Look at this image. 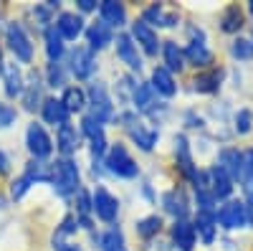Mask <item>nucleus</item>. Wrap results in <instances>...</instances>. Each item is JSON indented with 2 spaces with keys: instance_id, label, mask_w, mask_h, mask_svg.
<instances>
[{
  "instance_id": "1",
  "label": "nucleus",
  "mask_w": 253,
  "mask_h": 251,
  "mask_svg": "<svg viewBox=\"0 0 253 251\" xmlns=\"http://www.w3.org/2000/svg\"><path fill=\"white\" fill-rule=\"evenodd\" d=\"M0 44H3L5 53L18 66H23V69L36 66V44H33V36L26 26V20H20V18L3 20V26H0Z\"/></svg>"
},
{
  "instance_id": "2",
  "label": "nucleus",
  "mask_w": 253,
  "mask_h": 251,
  "mask_svg": "<svg viewBox=\"0 0 253 251\" xmlns=\"http://www.w3.org/2000/svg\"><path fill=\"white\" fill-rule=\"evenodd\" d=\"M51 191L61 201H71L81 188V167L76 157H56L51 160Z\"/></svg>"
},
{
  "instance_id": "3",
  "label": "nucleus",
  "mask_w": 253,
  "mask_h": 251,
  "mask_svg": "<svg viewBox=\"0 0 253 251\" xmlns=\"http://www.w3.org/2000/svg\"><path fill=\"white\" fill-rule=\"evenodd\" d=\"M86 114L91 119H96L99 124H104V127L114 122L117 101H114V94H112L107 81H101V79L89 81V87H86Z\"/></svg>"
},
{
  "instance_id": "4",
  "label": "nucleus",
  "mask_w": 253,
  "mask_h": 251,
  "mask_svg": "<svg viewBox=\"0 0 253 251\" xmlns=\"http://www.w3.org/2000/svg\"><path fill=\"white\" fill-rule=\"evenodd\" d=\"M104 173H107V178H117V180L139 178V165L124 142H109V150L104 155Z\"/></svg>"
},
{
  "instance_id": "5",
  "label": "nucleus",
  "mask_w": 253,
  "mask_h": 251,
  "mask_svg": "<svg viewBox=\"0 0 253 251\" xmlns=\"http://www.w3.org/2000/svg\"><path fill=\"white\" fill-rule=\"evenodd\" d=\"M23 145H26V152L31 160H51L56 152V145L53 137L48 132V127L41 119H31L26 124V132H23Z\"/></svg>"
},
{
  "instance_id": "6",
  "label": "nucleus",
  "mask_w": 253,
  "mask_h": 251,
  "mask_svg": "<svg viewBox=\"0 0 253 251\" xmlns=\"http://www.w3.org/2000/svg\"><path fill=\"white\" fill-rule=\"evenodd\" d=\"M63 64H66L71 79H76V81H94L96 74H99V58H96V53L89 51L84 44H76L74 49H69Z\"/></svg>"
},
{
  "instance_id": "7",
  "label": "nucleus",
  "mask_w": 253,
  "mask_h": 251,
  "mask_svg": "<svg viewBox=\"0 0 253 251\" xmlns=\"http://www.w3.org/2000/svg\"><path fill=\"white\" fill-rule=\"evenodd\" d=\"M46 84H43V74H41L38 66H31L26 69V89L23 94H20L18 104H20V112H26V114H38L41 112V104H43L46 99Z\"/></svg>"
},
{
  "instance_id": "8",
  "label": "nucleus",
  "mask_w": 253,
  "mask_h": 251,
  "mask_svg": "<svg viewBox=\"0 0 253 251\" xmlns=\"http://www.w3.org/2000/svg\"><path fill=\"white\" fill-rule=\"evenodd\" d=\"M79 221L74 216V211L63 213V218L56 223V228L51 231V239H48V246L51 251H84V246L76 241L79 236Z\"/></svg>"
},
{
  "instance_id": "9",
  "label": "nucleus",
  "mask_w": 253,
  "mask_h": 251,
  "mask_svg": "<svg viewBox=\"0 0 253 251\" xmlns=\"http://www.w3.org/2000/svg\"><path fill=\"white\" fill-rule=\"evenodd\" d=\"M91 205H94V218L101 223H119V211H122V203L119 198L109 191L104 183H96L91 188Z\"/></svg>"
},
{
  "instance_id": "10",
  "label": "nucleus",
  "mask_w": 253,
  "mask_h": 251,
  "mask_svg": "<svg viewBox=\"0 0 253 251\" xmlns=\"http://www.w3.org/2000/svg\"><path fill=\"white\" fill-rule=\"evenodd\" d=\"M114 56H117L119 64L126 69V74H139L144 69L142 51L137 49V44L132 41V36L126 31H119L114 36Z\"/></svg>"
},
{
  "instance_id": "11",
  "label": "nucleus",
  "mask_w": 253,
  "mask_h": 251,
  "mask_svg": "<svg viewBox=\"0 0 253 251\" xmlns=\"http://www.w3.org/2000/svg\"><path fill=\"white\" fill-rule=\"evenodd\" d=\"M132 36V41L137 44V49L142 51V56H157L160 53V49H162V41H160V36H157V31L155 28H150L144 23V20H132L129 23V31H126Z\"/></svg>"
},
{
  "instance_id": "12",
  "label": "nucleus",
  "mask_w": 253,
  "mask_h": 251,
  "mask_svg": "<svg viewBox=\"0 0 253 251\" xmlns=\"http://www.w3.org/2000/svg\"><path fill=\"white\" fill-rule=\"evenodd\" d=\"M23 89H26V69L18 66L15 61H8L3 74H0V92H3V99L18 101Z\"/></svg>"
},
{
  "instance_id": "13",
  "label": "nucleus",
  "mask_w": 253,
  "mask_h": 251,
  "mask_svg": "<svg viewBox=\"0 0 253 251\" xmlns=\"http://www.w3.org/2000/svg\"><path fill=\"white\" fill-rule=\"evenodd\" d=\"M86 18H84L81 13L76 10H61L53 20V28L61 33V38L66 41V44H74V41H79L84 36V31H86Z\"/></svg>"
},
{
  "instance_id": "14",
  "label": "nucleus",
  "mask_w": 253,
  "mask_h": 251,
  "mask_svg": "<svg viewBox=\"0 0 253 251\" xmlns=\"http://www.w3.org/2000/svg\"><path fill=\"white\" fill-rule=\"evenodd\" d=\"M190 44L185 51V61L187 64H193V66H200V69H208L210 64H213V51L208 49L205 44V33L200 28H190Z\"/></svg>"
},
{
  "instance_id": "15",
  "label": "nucleus",
  "mask_w": 253,
  "mask_h": 251,
  "mask_svg": "<svg viewBox=\"0 0 253 251\" xmlns=\"http://www.w3.org/2000/svg\"><path fill=\"white\" fill-rule=\"evenodd\" d=\"M89 239H91L96 251H129V246H126V236H124L119 223H112L107 228H101V231L89 234Z\"/></svg>"
},
{
  "instance_id": "16",
  "label": "nucleus",
  "mask_w": 253,
  "mask_h": 251,
  "mask_svg": "<svg viewBox=\"0 0 253 251\" xmlns=\"http://www.w3.org/2000/svg\"><path fill=\"white\" fill-rule=\"evenodd\" d=\"M114 36H117V31H112L104 20H91V23L86 26V31H84V38H86V46L89 51H94V53H101V51H107L109 46H114Z\"/></svg>"
},
{
  "instance_id": "17",
  "label": "nucleus",
  "mask_w": 253,
  "mask_h": 251,
  "mask_svg": "<svg viewBox=\"0 0 253 251\" xmlns=\"http://www.w3.org/2000/svg\"><path fill=\"white\" fill-rule=\"evenodd\" d=\"M53 145H56V152L58 157H76L81 145H84V137L79 132L76 124H63V127L56 130V137H53Z\"/></svg>"
},
{
  "instance_id": "18",
  "label": "nucleus",
  "mask_w": 253,
  "mask_h": 251,
  "mask_svg": "<svg viewBox=\"0 0 253 251\" xmlns=\"http://www.w3.org/2000/svg\"><path fill=\"white\" fill-rule=\"evenodd\" d=\"M38 117H41V122H43L46 127H53V130H58V127H63V124H69V122H71L69 109L63 107L61 99H58L56 94H48V97L43 99Z\"/></svg>"
},
{
  "instance_id": "19",
  "label": "nucleus",
  "mask_w": 253,
  "mask_h": 251,
  "mask_svg": "<svg viewBox=\"0 0 253 251\" xmlns=\"http://www.w3.org/2000/svg\"><path fill=\"white\" fill-rule=\"evenodd\" d=\"M175 165H177V170H180V175L185 178V180H190V183H195V178H198V165H195V160H193V150H190V142H187V137L185 135H175Z\"/></svg>"
},
{
  "instance_id": "20",
  "label": "nucleus",
  "mask_w": 253,
  "mask_h": 251,
  "mask_svg": "<svg viewBox=\"0 0 253 251\" xmlns=\"http://www.w3.org/2000/svg\"><path fill=\"white\" fill-rule=\"evenodd\" d=\"M99 20H104L112 31H122L124 26H129V13H126V5L119 3V0H101L99 10H96Z\"/></svg>"
},
{
  "instance_id": "21",
  "label": "nucleus",
  "mask_w": 253,
  "mask_h": 251,
  "mask_svg": "<svg viewBox=\"0 0 253 251\" xmlns=\"http://www.w3.org/2000/svg\"><path fill=\"white\" fill-rule=\"evenodd\" d=\"M215 221L225 228V231H236V228L248 226L246 203L243 201H228L225 205H220V211H215Z\"/></svg>"
},
{
  "instance_id": "22",
  "label": "nucleus",
  "mask_w": 253,
  "mask_h": 251,
  "mask_svg": "<svg viewBox=\"0 0 253 251\" xmlns=\"http://www.w3.org/2000/svg\"><path fill=\"white\" fill-rule=\"evenodd\" d=\"M162 211L167 216H172L175 221H187V216H190V201H187L182 188H170V191L162 196Z\"/></svg>"
},
{
  "instance_id": "23",
  "label": "nucleus",
  "mask_w": 253,
  "mask_h": 251,
  "mask_svg": "<svg viewBox=\"0 0 253 251\" xmlns=\"http://www.w3.org/2000/svg\"><path fill=\"white\" fill-rule=\"evenodd\" d=\"M139 20H144L150 28H172V26H177V13H172V10H167L162 3H152V5H147L144 10H142V15H139Z\"/></svg>"
},
{
  "instance_id": "24",
  "label": "nucleus",
  "mask_w": 253,
  "mask_h": 251,
  "mask_svg": "<svg viewBox=\"0 0 253 251\" xmlns=\"http://www.w3.org/2000/svg\"><path fill=\"white\" fill-rule=\"evenodd\" d=\"M157 94L155 89L150 87V81H137L134 87V94H132V101H129V109H134L137 114H150L155 107H157Z\"/></svg>"
},
{
  "instance_id": "25",
  "label": "nucleus",
  "mask_w": 253,
  "mask_h": 251,
  "mask_svg": "<svg viewBox=\"0 0 253 251\" xmlns=\"http://www.w3.org/2000/svg\"><path fill=\"white\" fill-rule=\"evenodd\" d=\"M41 38H43V53H46V61H48V64H56V61H63V58H66L69 44L61 38V33H58L53 26L41 33Z\"/></svg>"
},
{
  "instance_id": "26",
  "label": "nucleus",
  "mask_w": 253,
  "mask_h": 251,
  "mask_svg": "<svg viewBox=\"0 0 253 251\" xmlns=\"http://www.w3.org/2000/svg\"><path fill=\"white\" fill-rule=\"evenodd\" d=\"M41 74H43V84H46V89L51 92H63L69 87V81H71V74L66 69V64L63 61H56V64H48L46 61V66L41 69Z\"/></svg>"
},
{
  "instance_id": "27",
  "label": "nucleus",
  "mask_w": 253,
  "mask_h": 251,
  "mask_svg": "<svg viewBox=\"0 0 253 251\" xmlns=\"http://www.w3.org/2000/svg\"><path fill=\"white\" fill-rule=\"evenodd\" d=\"M61 104L69 109V114H86V89L79 87V84H69L66 89L58 94Z\"/></svg>"
},
{
  "instance_id": "28",
  "label": "nucleus",
  "mask_w": 253,
  "mask_h": 251,
  "mask_svg": "<svg viewBox=\"0 0 253 251\" xmlns=\"http://www.w3.org/2000/svg\"><path fill=\"white\" fill-rule=\"evenodd\" d=\"M150 87L155 89V94L170 99L177 94V81H175V74H170L165 66H155L152 74H150Z\"/></svg>"
},
{
  "instance_id": "29",
  "label": "nucleus",
  "mask_w": 253,
  "mask_h": 251,
  "mask_svg": "<svg viewBox=\"0 0 253 251\" xmlns=\"http://www.w3.org/2000/svg\"><path fill=\"white\" fill-rule=\"evenodd\" d=\"M170 239H172V244H175L177 251H193L195 239H198L195 226L190 223V221H175L172 228H170Z\"/></svg>"
},
{
  "instance_id": "30",
  "label": "nucleus",
  "mask_w": 253,
  "mask_h": 251,
  "mask_svg": "<svg viewBox=\"0 0 253 251\" xmlns=\"http://www.w3.org/2000/svg\"><path fill=\"white\" fill-rule=\"evenodd\" d=\"M160 53H162V66L170 74H180L185 69V64H187V61H185V51L175 44V41H162Z\"/></svg>"
},
{
  "instance_id": "31",
  "label": "nucleus",
  "mask_w": 253,
  "mask_h": 251,
  "mask_svg": "<svg viewBox=\"0 0 253 251\" xmlns=\"http://www.w3.org/2000/svg\"><path fill=\"white\" fill-rule=\"evenodd\" d=\"M220 170H225L230 175V180H241V173H243V152H238L236 148H225L220 150L218 155V162H215Z\"/></svg>"
},
{
  "instance_id": "32",
  "label": "nucleus",
  "mask_w": 253,
  "mask_h": 251,
  "mask_svg": "<svg viewBox=\"0 0 253 251\" xmlns=\"http://www.w3.org/2000/svg\"><path fill=\"white\" fill-rule=\"evenodd\" d=\"M208 178H210V191H213L215 201H220V198H228L230 193H233V180H230V175H228L225 170H220L218 165H213V167H210Z\"/></svg>"
},
{
  "instance_id": "33",
  "label": "nucleus",
  "mask_w": 253,
  "mask_h": 251,
  "mask_svg": "<svg viewBox=\"0 0 253 251\" xmlns=\"http://www.w3.org/2000/svg\"><path fill=\"white\" fill-rule=\"evenodd\" d=\"M220 81H223V71L220 69H205L193 79V89L200 94H215L220 89Z\"/></svg>"
},
{
  "instance_id": "34",
  "label": "nucleus",
  "mask_w": 253,
  "mask_h": 251,
  "mask_svg": "<svg viewBox=\"0 0 253 251\" xmlns=\"http://www.w3.org/2000/svg\"><path fill=\"white\" fill-rule=\"evenodd\" d=\"M162 231V216L157 213H150V216H142L134 221V234L142 239V241H152L157 239Z\"/></svg>"
},
{
  "instance_id": "35",
  "label": "nucleus",
  "mask_w": 253,
  "mask_h": 251,
  "mask_svg": "<svg viewBox=\"0 0 253 251\" xmlns=\"http://www.w3.org/2000/svg\"><path fill=\"white\" fill-rule=\"evenodd\" d=\"M23 175H28L36 185H48L51 183V160H31L23 165Z\"/></svg>"
},
{
  "instance_id": "36",
  "label": "nucleus",
  "mask_w": 253,
  "mask_h": 251,
  "mask_svg": "<svg viewBox=\"0 0 253 251\" xmlns=\"http://www.w3.org/2000/svg\"><path fill=\"white\" fill-rule=\"evenodd\" d=\"M33 180L28 178V175H23V173H18V175H13L10 180H8V191H5V196H8V201L10 203H20L31 191H33Z\"/></svg>"
},
{
  "instance_id": "37",
  "label": "nucleus",
  "mask_w": 253,
  "mask_h": 251,
  "mask_svg": "<svg viewBox=\"0 0 253 251\" xmlns=\"http://www.w3.org/2000/svg\"><path fill=\"white\" fill-rule=\"evenodd\" d=\"M28 15H31V20H33V26H36V31H41L43 33L46 28H51L53 26V20H56V10H51L48 8V3H36V5H31L28 8Z\"/></svg>"
},
{
  "instance_id": "38",
  "label": "nucleus",
  "mask_w": 253,
  "mask_h": 251,
  "mask_svg": "<svg viewBox=\"0 0 253 251\" xmlns=\"http://www.w3.org/2000/svg\"><path fill=\"white\" fill-rule=\"evenodd\" d=\"M74 205V216H94V205H91V188L81 185L69 201Z\"/></svg>"
},
{
  "instance_id": "39",
  "label": "nucleus",
  "mask_w": 253,
  "mask_h": 251,
  "mask_svg": "<svg viewBox=\"0 0 253 251\" xmlns=\"http://www.w3.org/2000/svg\"><path fill=\"white\" fill-rule=\"evenodd\" d=\"M79 132H81V137L86 140V142H94V140L107 137V127H104V124H99L96 119H91L89 114H81V122H79Z\"/></svg>"
},
{
  "instance_id": "40",
  "label": "nucleus",
  "mask_w": 253,
  "mask_h": 251,
  "mask_svg": "<svg viewBox=\"0 0 253 251\" xmlns=\"http://www.w3.org/2000/svg\"><path fill=\"white\" fill-rule=\"evenodd\" d=\"M241 188L246 203H253V150L243 152V173H241Z\"/></svg>"
},
{
  "instance_id": "41",
  "label": "nucleus",
  "mask_w": 253,
  "mask_h": 251,
  "mask_svg": "<svg viewBox=\"0 0 253 251\" xmlns=\"http://www.w3.org/2000/svg\"><path fill=\"white\" fill-rule=\"evenodd\" d=\"M18 119H20V109L15 107L13 101H8V99L0 97V132L13 130L15 124H18Z\"/></svg>"
},
{
  "instance_id": "42",
  "label": "nucleus",
  "mask_w": 253,
  "mask_h": 251,
  "mask_svg": "<svg viewBox=\"0 0 253 251\" xmlns=\"http://www.w3.org/2000/svg\"><path fill=\"white\" fill-rule=\"evenodd\" d=\"M193 226H195V234H200L205 244H213V241H215V226H218L215 216H208V213H198V216H195V223H193Z\"/></svg>"
},
{
  "instance_id": "43",
  "label": "nucleus",
  "mask_w": 253,
  "mask_h": 251,
  "mask_svg": "<svg viewBox=\"0 0 253 251\" xmlns=\"http://www.w3.org/2000/svg\"><path fill=\"white\" fill-rule=\"evenodd\" d=\"M241 26H243V13H241V8H238V5H228V8L223 10V15H220V28H223L225 33H238Z\"/></svg>"
},
{
  "instance_id": "44",
  "label": "nucleus",
  "mask_w": 253,
  "mask_h": 251,
  "mask_svg": "<svg viewBox=\"0 0 253 251\" xmlns=\"http://www.w3.org/2000/svg\"><path fill=\"white\" fill-rule=\"evenodd\" d=\"M253 127V112L251 109H238L236 114V132L238 135H248Z\"/></svg>"
},
{
  "instance_id": "45",
  "label": "nucleus",
  "mask_w": 253,
  "mask_h": 251,
  "mask_svg": "<svg viewBox=\"0 0 253 251\" xmlns=\"http://www.w3.org/2000/svg\"><path fill=\"white\" fill-rule=\"evenodd\" d=\"M230 53H233L236 58H251V53H253L251 41L248 38H236L233 46H230Z\"/></svg>"
},
{
  "instance_id": "46",
  "label": "nucleus",
  "mask_w": 253,
  "mask_h": 251,
  "mask_svg": "<svg viewBox=\"0 0 253 251\" xmlns=\"http://www.w3.org/2000/svg\"><path fill=\"white\" fill-rule=\"evenodd\" d=\"M13 173V157L5 148H0V178H8Z\"/></svg>"
},
{
  "instance_id": "47",
  "label": "nucleus",
  "mask_w": 253,
  "mask_h": 251,
  "mask_svg": "<svg viewBox=\"0 0 253 251\" xmlns=\"http://www.w3.org/2000/svg\"><path fill=\"white\" fill-rule=\"evenodd\" d=\"M96 10H99L96 0H76V13H81L84 18H86L89 13H96Z\"/></svg>"
},
{
  "instance_id": "48",
  "label": "nucleus",
  "mask_w": 253,
  "mask_h": 251,
  "mask_svg": "<svg viewBox=\"0 0 253 251\" xmlns=\"http://www.w3.org/2000/svg\"><path fill=\"white\" fill-rule=\"evenodd\" d=\"M142 251H172V246L167 241H160V239H152V241H144Z\"/></svg>"
},
{
  "instance_id": "49",
  "label": "nucleus",
  "mask_w": 253,
  "mask_h": 251,
  "mask_svg": "<svg viewBox=\"0 0 253 251\" xmlns=\"http://www.w3.org/2000/svg\"><path fill=\"white\" fill-rule=\"evenodd\" d=\"M139 191H142V198H144V201H150V203H157V193H155V188H152V183H150V180H144Z\"/></svg>"
},
{
  "instance_id": "50",
  "label": "nucleus",
  "mask_w": 253,
  "mask_h": 251,
  "mask_svg": "<svg viewBox=\"0 0 253 251\" xmlns=\"http://www.w3.org/2000/svg\"><path fill=\"white\" fill-rule=\"evenodd\" d=\"M185 119H187V127H203V119H200V117H195L193 112H187V114H185Z\"/></svg>"
},
{
  "instance_id": "51",
  "label": "nucleus",
  "mask_w": 253,
  "mask_h": 251,
  "mask_svg": "<svg viewBox=\"0 0 253 251\" xmlns=\"http://www.w3.org/2000/svg\"><path fill=\"white\" fill-rule=\"evenodd\" d=\"M5 64H8V53H5V49H3V44H0V74H3V69H5Z\"/></svg>"
},
{
  "instance_id": "52",
  "label": "nucleus",
  "mask_w": 253,
  "mask_h": 251,
  "mask_svg": "<svg viewBox=\"0 0 253 251\" xmlns=\"http://www.w3.org/2000/svg\"><path fill=\"white\" fill-rule=\"evenodd\" d=\"M246 216H248V226H253V203H246Z\"/></svg>"
},
{
  "instance_id": "53",
  "label": "nucleus",
  "mask_w": 253,
  "mask_h": 251,
  "mask_svg": "<svg viewBox=\"0 0 253 251\" xmlns=\"http://www.w3.org/2000/svg\"><path fill=\"white\" fill-rule=\"evenodd\" d=\"M3 20H5V18H3V5H0V26H3Z\"/></svg>"
},
{
  "instance_id": "54",
  "label": "nucleus",
  "mask_w": 253,
  "mask_h": 251,
  "mask_svg": "<svg viewBox=\"0 0 253 251\" xmlns=\"http://www.w3.org/2000/svg\"><path fill=\"white\" fill-rule=\"evenodd\" d=\"M251 15H253V3H251Z\"/></svg>"
}]
</instances>
